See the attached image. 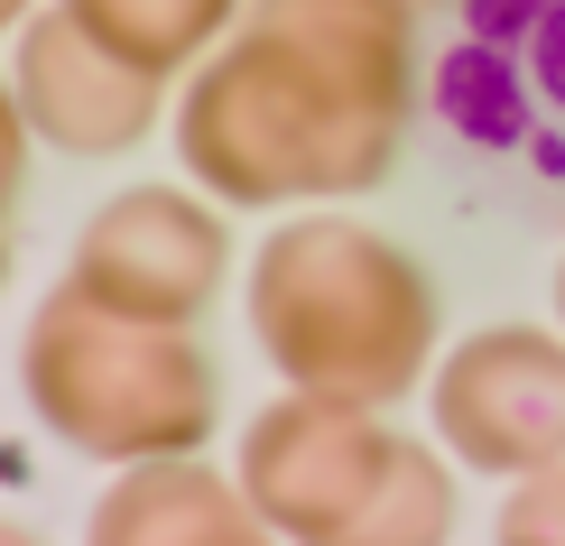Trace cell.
Instances as JSON below:
<instances>
[{
    "label": "cell",
    "instance_id": "cell-10",
    "mask_svg": "<svg viewBox=\"0 0 565 546\" xmlns=\"http://www.w3.org/2000/svg\"><path fill=\"white\" fill-rule=\"evenodd\" d=\"M29 149H38V130H29V111H19L10 65H0V232H10V204H19V185H29Z\"/></svg>",
    "mask_w": 565,
    "mask_h": 546
},
{
    "label": "cell",
    "instance_id": "cell-6",
    "mask_svg": "<svg viewBox=\"0 0 565 546\" xmlns=\"http://www.w3.org/2000/svg\"><path fill=\"white\" fill-rule=\"evenodd\" d=\"M232 278V223L204 185H121L65 250V288L149 324H204Z\"/></svg>",
    "mask_w": 565,
    "mask_h": 546
},
{
    "label": "cell",
    "instance_id": "cell-9",
    "mask_svg": "<svg viewBox=\"0 0 565 546\" xmlns=\"http://www.w3.org/2000/svg\"><path fill=\"white\" fill-rule=\"evenodd\" d=\"M65 10H75L93 38H111L121 56L158 65L168 84H185L232 38V19H242L250 0H65Z\"/></svg>",
    "mask_w": 565,
    "mask_h": 546
},
{
    "label": "cell",
    "instance_id": "cell-11",
    "mask_svg": "<svg viewBox=\"0 0 565 546\" xmlns=\"http://www.w3.org/2000/svg\"><path fill=\"white\" fill-rule=\"evenodd\" d=\"M38 10H46V0H0V38H19V29H29Z\"/></svg>",
    "mask_w": 565,
    "mask_h": 546
},
{
    "label": "cell",
    "instance_id": "cell-12",
    "mask_svg": "<svg viewBox=\"0 0 565 546\" xmlns=\"http://www.w3.org/2000/svg\"><path fill=\"white\" fill-rule=\"evenodd\" d=\"M556 324H565V259H556Z\"/></svg>",
    "mask_w": 565,
    "mask_h": 546
},
{
    "label": "cell",
    "instance_id": "cell-14",
    "mask_svg": "<svg viewBox=\"0 0 565 546\" xmlns=\"http://www.w3.org/2000/svg\"><path fill=\"white\" fill-rule=\"evenodd\" d=\"M0 288H10V232H0Z\"/></svg>",
    "mask_w": 565,
    "mask_h": 546
},
{
    "label": "cell",
    "instance_id": "cell-3",
    "mask_svg": "<svg viewBox=\"0 0 565 546\" xmlns=\"http://www.w3.org/2000/svg\"><path fill=\"white\" fill-rule=\"evenodd\" d=\"M19 389L29 417L84 463H149L195 454L223 417V371L195 343V324H149L84 288H46L19 334Z\"/></svg>",
    "mask_w": 565,
    "mask_h": 546
},
{
    "label": "cell",
    "instance_id": "cell-2",
    "mask_svg": "<svg viewBox=\"0 0 565 546\" xmlns=\"http://www.w3.org/2000/svg\"><path fill=\"white\" fill-rule=\"evenodd\" d=\"M250 343L288 389L362 398V408H398L427 389L436 371V324L445 297L362 213L297 204L288 223L250 250Z\"/></svg>",
    "mask_w": 565,
    "mask_h": 546
},
{
    "label": "cell",
    "instance_id": "cell-7",
    "mask_svg": "<svg viewBox=\"0 0 565 546\" xmlns=\"http://www.w3.org/2000/svg\"><path fill=\"white\" fill-rule=\"evenodd\" d=\"M10 84H19L29 130L65 158H130L177 111V84L158 65L121 56L111 38H93L65 0H46L29 29L10 38Z\"/></svg>",
    "mask_w": 565,
    "mask_h": 546
},
{
    "label": "cell",
    "instance_id": "cell-13",
    "mask_svg": "<svg viewBox=\"0 0 565 546\" xmlns=\"http://www.w3.org/2000/svg\"><path fill=\"white\" fill-rule=\"evenodd\" d=\"M417 10H473V0H417Z\"/></svg>",
    "mask_w": 565,
    "mask_h": 546
},
{
    "label": "cell",
    "instance_id": "cell-8",
    "mask_svg": "<svg viewBox=\"0 0 565 546\" xmlns=\"http://www.w3.org/2000/svg\"><path fill=\"white\" fill-rule=\"evenodd\" d=\"M93 537L103 546H242L260 537L242 472L195 454H149V463H111L103 501H93Z\"/></svg>",
    "mask_w": 565,
    "mask_h": 546
},
{
    "label": "cell",
    "instance_id": "cell-5",
    "mask_svg": "<svg viewBox=\"0 0 565 546\" xmlns=\"http://www.w3.org/2000/svg\"><path fill=\"white\" fill-rule=\"evenodd\" d=\"M436 445L463 472L529 482L565 463V324H473L427 371Z\"/></svg>",
    "mask_w": 565,
    "mask_h": 546
},
{
    "label": "cell",
    "instance_id": "cell-1",
    "mask_svg": "<svg viewBox=\"0 0 565 546\" xmlns=\"http://www.w3.org/2000/svg\"><path fill=\"white\" fill-rule=\"evenodd\" d=\"M417 103V0H250L177 84V158L232 213L371 195Z\"/></svg>",
    "mask_w": 565,
    "mask_h": 546
},
{
    "label": "cell",
    "instance_id": "cell-4",
    "mask_svg": "<svg viewBox=\"0 0 565 546\" xmlns=\"http://www.w3.org/2000/svg\"><path fill=\"white\" fill-rule=\"evenodd\" d=\"M232 472H242L269 537L427 546L455 528V472L436 463V445L398 436L390 408H362V398H324V389L269 398L242 426Z\"/></svg>",
    "mask_w": 565,
    "mask_h": 546
}]
</instances>
